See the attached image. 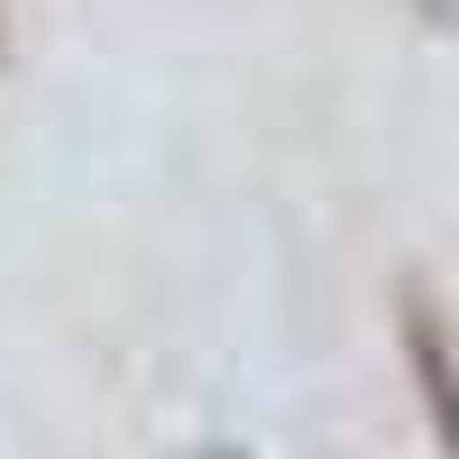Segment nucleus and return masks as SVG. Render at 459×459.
Instances as JSON below:
<instances>
[{
	"mask_svg": "<svg viewBox=\"0 0 459 459\" xmlns=\"http://www.w3.org/2000/svg\"><path fill=\"white\" fill-rule=\"evenodd\" d=\"M404 359H413V386H423V413H432L441 450L459 459V359H450V331L423 294H404Z\"/></svg>",
	"mask_w": 459,
	"mask_h": 459,
	"instance_id": "nucleus-1",
	"label": "nucleus"
}]
</instances>
